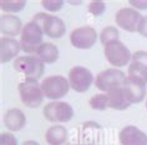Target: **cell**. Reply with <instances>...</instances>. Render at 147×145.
Wrapping results in <instances>:
<instances>
[{
    "instance_id": "obj_1",
    "label": "cell",
    "mask_w": 147,
    "mask_h": 145,
    "mask_svg": "<svg viewBox=\"0 0 147 145\" xmlns=\"http://www.w3.org/2000/svg\"><path fill=\"white\" fill-rule=\"evenodd\" d=\"M42 36H44V31L38 24H35L32 20L26 23L24 25L23 30H21L20 40H19L21 50L30 55L36 53L39 46L44 43Z\"/></svg>"
},
{
    "instance_id": "obj_2",
    "label": "cell",
    "mask_w": 147,
    "mask_h": 145,
    "mask_svg": "<svg viewBox=\"0 0 147 145\" xmlns=\"http://www.w3.org/2000/svg\"><path fill=\"white\" fill-rule=\"evenodd\" d=\"M18 91L21 101L28 108H38L45 98L41 90V85L36 79H24L20 81L18 85Z\"/></svg>"
},
{
    "instance_id": "obj_3",
    "label": "cell",
    "mask_w": 147,
    "mask_h": 145,
    "mask_svg": "<svg viewBox=\"0 0 147 145\" xmlns=\"http://www.w3.org/2000/svg\"><path fill=\"white\" fill-rule=\"evenodd\" d=\"M44 63L38 55H23L15 59L14 69L16 71L24 74L26 79H36L42 76L44 74Z\"/></svg>"
},
{
    "instance_id": "obj_4",
    "label": "cell",
    "mask_w": 147,
    "mask_h": 145,
    "mask_svg": "<svg viewBox=\"0 0 147 145\" xmlns=\"http://www.w3.org/2000/svg\"><path fill=\"white\" fill-rule=\"evenodd\" d=\"M41 85V90L44 93V96L51 100H59L60 98L67 94L70 88L67 78L62 76V75H51L47 76L45 79H42V81L40 83Z\"/></svg>"
},
{
    "instance_id": "obj_5",
    "label": "cell",
    "mask_w": 147,
    "mask_h": 145,
    "mask_svg": "<svg viewBox=\"0 0 147 145\" xmlns=\"http://www.w3.org/2000/svg\"><path fill=\"white\" fill-rule=\"evenodd\" d=\"M126 74L122 70L117 68H110L106 70H102L101 73L97 74L95 85L97 89H100L104 93H109L112 89L121 88L126 80Z\"/></svg>"
},
{
    "instance_id": "obj_6",
    "label": "cell",
    "mask_w": 147,
    "mask_h": 145,
    "mask_svg": "<svg viewBox=\"0 0 147 145\" xmlns=\"http://www.w3.org/2000/svg\"><path fill=\"white\" fill-rule=\"evenodd\" d=\"M46 120L53 123H67L74 116V109L69 103L55 100L46 104L42 110Z\"/></svg>"
},
{
    "instance_id": "obj_7",
    "label": "cell",
    "mask_w": 147,
    "mask_h": 145,
    "mask_svg": "<svg viewBox=\"0 0 147 145\" xmlns=\"http://www.w3.org/2000/svg\"><path fill=\"white\" fill-rule=\"evenodd\" d=\"M104 54H105L106 60L112 66H115V68L125 66L131 60V57H132L128 48L122 42H120V40H116V42L107 44L104 49Z\"/></svg>"
},
{
    "instance_id": "obj_8",
    "label": "cell",
    "mask_w": 147,
    "mask_h": 145,
    "mask_svg": "<svg viewBox=\"0 0 147 145\" xmlns=\"http://www.w3.org/2000/svg\"><path fill=\"white\" fill-rule=\"evenodd\" d=\"M70 88L78 93L87 91L94 83V75L89 69L84 66H74L70 69L67 76Z\"/></svg>"
},
{
    "instance_id": "obj_9",
    "label": "cell",
    "mask_w": 147,
    "mask_h": 145,
    "mask_svg": "<svg viewBox=\"0 0 147 145\" xmlns=\"http://www.w3.org/2000/svg\"><path fill=\"white\" fill-rule=\"evenodd\" d=\"M96 40L97 33L90 25L76 28L70 34V43L78 49H90L95 45Z\"/></svg>"
},
{
    "instance_id": "obj_10",
    "label": "cell",
    "mask_w": 147,
    "mask_h": 145,
    "mask_svg": "<svg viewBox=\"0 0 147 145\" xmlns=\"http://www.w3.org/2000/svg\"><path fill=\"white\" fill-rule=\"evenodd\" d=\"M141 18L142 15L134 8H121L116 12L115 21L119 28L134 33L137 31V27Z\"/></svg>"
},
{
    "instance_id": "obj_11",
    "label": "cell",
    "mask_w": 147,
    "mask_h": 145,
    "mask_svg": "<svg viewBox=\"0 0 147 145\" xmlns=\"http://www.w3.org/2000/svg\"><path fill=\"white\" fill-rule=\"evenodd\" d=\"M121 145H147V134L134 125H127L119 134Z\"/></svg>"
},
{
    "instance_id": "obj_12",
    "label": "cell",
    "mask_w": 147,
    "mask_h": 145,
    "mask_svg": "<svg viewBox=\"0 0 147 145\" xmlns=\"http://www.w3.org/2000/svg\"><path fill=\"white\" fill-rule=\"evenodd\" d=\"M23 28L21 20L13 14H4L0 16V31L3 36H16L18 34H21Z\"/></svg>"
},
{
    "instance_id": "obj_13",
    "label": "cell",
    "mask_w": 147,
    "mask_h": 145,
    "mask_svg": "<svg viewBox=\"0 0 147 145\" xmlns=\"http://www.w3.org/2000/svg\"><path fill=\"white\" fill-rule=\"evenodd\" d=\"M21 50L20 43L14 38L1 36L0 38V61L8 63L13 58H15Z\"/></svg>"
},
{
    "instance_id": "obj_14",
    "label": "cell",
    "mask_w": 147,
    "mask_h": 145,
    "mask_svg": "<svg viewBox=\"0 0 147 145\" xmlns=\"http://www.w3.org/2000/svg\"><path fill=\"white\" fill-rule=\"evenodd\" d=\"M146 85L140 84L137 81L130 79V78H126L125 83L122 85V89L125 91V94L127 96V100L131 104H136V103H141L143 98L146 95Z\"/></svg>"
},
{
    "instance_id": "obj_15",
    "label": "cell",
    "mask_w": 147,
    "mask_h": 145,
    "mask_svg": "<svg viewBox=\"0 0 147 145\" xmlns=\"http://www.w3.org/2000/svg\"><path fill=\"white\" fill-rule=\"evenodd\" d=\"M4 124L11 131H20L26 124V116L20 109L13 108L4 115Z\"/></svg>"
},
{
    "instance_id": "obj_16",
    "label": "cell",
    "mask_w": 147,
    "mask_h": 145,
    "mask_svg": "<svg viewBox=\"0 0 147 145\" xmlns=\"http://www.w3.org/2000/svg\"><path fill=\"white\" fill-rule=\"evenodd\" d=\"M42 31H44V34H46L49 38L59 39L65 34L66 27H65V23L62 21V19H60V18H57V16H54V15H50L49 19L46 20L45 25H44Z\"/></svg>"
},
{
    "instance_id": "obj_17",
    "label": "cell",
    "mask_w": 147,
    "mask_h": 145,
    "mask_svg": "<svg viewBox=\"0 0 147 145\" xmlns=\"http://www.w3.org/2000/svg\"><path fill=\"white\" fill-rule=\"evenodd\" d=\"M106 94L109 96V108L115 110H125L130 108L131 103L127 100V96L125 94L122 86L112 89Z\"/></svg>"
},
{
    "instance_id": "obj_18",
    "label": "cell",
    "mask_w": 147,
    "mask_h": 145,
    "mask_svg": "<svg viewBox=\"0 0 147 145\" xmlns=\"http://www.w3.org/2000/svg\"><path fill=\"white\" fill-rule=\"evenodd\" d=\"M45 139L49 145H62L67 139V130L62 125H53L46 130Z\"/></svg>"
},
{
    "instance_id": "obj_19",
    "label": "cell",
    "mask_w": 147,
    "mask_h": 145,
    "mask_svg": "<svg viewBox=\"0 0 147 145\" xmlns=\"http://www.w3.org/2000/svg\"><path fill=\"white\" fill-rule=\"evenodd\" d=\"M36 55L45 64H54L59 59V49L53 43H42L36 51Z\"/></svg>"
},
{
    "instance_id": "obj_20",
    "label": "cell",
    "mask_w": 147,
    "mask_h": 145,
    "mask_svg": "<svg viewBox=\"0 0 147 145\" xmlns=\"http://www.w3.org/2000/svg\"><path fill=\"white\" fill-rule=\"evenodd\" d=\"M127 76L140 84H147V66L140 63H131L127 69Z\"/></svg>"
},
{
    "instance_id": "obj_21",
    "label": "cell",
    "mask_w": 147,
    "mask_h": 145,
    "mask_svg": "<svg viewBox=\"0 0 147 145\" xmlns=\"http://www.w3.org/2000/svg\"><path fill=\"white\" fill-rule=\"evenodd\" d=\"M26 5L25 0H1L0 1V8L3 12L6 13H18L24 9Z\"/></svg>"
},
{
    "instance_id": "obj_22",
    "label": "cell",
    "mask_w": 147,
    "mask_h": 145,
    "mask_svg": "<svg viewBox=\"0 0 147 145\" xmlns=\"http://www.w3.org/2000/svg\"><path fill=\"white\" fill-rule=\"evenodd\" d=\"M119 40V30L115 27H105L100 33V42L102 45H107V44Z\"/></svg>"
},
{
    "instance_id": "obj_23",
    "label": "cell",
    "mask_w": 147,
    "mask_h": 145,
    "mask_svg": "<svg viewBox=\"0 0 147 145\" xmlns=\"http://www.w3.org/2000/svg\"><path fill=\"white\" fill-rule=\"evenodd\" d=\"M89 104L95 110H105L109 108V96L106 93L95 94L94 96H91Z\"/></svg>"
},
{
    "instance_id": "obj_24",
    "label": "cell",
    "mask_w": 147,
    "mask_h": 145,
    "mask_svg": "<svg viewBox=\"0 0 147 145\" xmlns=\"http://www.w3.org/2000/svg\"><path fill=\"white\" fill-rule=\"evenodd\" d=\"M87 9H89V13H91L92 15L100 16L105 13L106 4H105V1H102V0H92V1L89 3Z\"/></svg>"
},
{
    "instance_id": "obj_25",
    "label": "cell",
    "mask_w": 147,
    "mask_h": 145,
    "mask_svg": "<svg viewBox=\"0 0 147 145\" xmlns=\"http://www.w3.org/2000/svg\"><path fill=\"white\" fill-rule=\"evenodd\" d=\"M40 4L44 9L49 10V12H59L64 6L65 1L64 0H41Z\"/></svg>"
},
{
    "instance_id": "obj_26",
    "label": "cell",
    "mask_w": 147,
    "mask_h": 145,
    "mask_svg": "<svg viewBox=\"0 0 147 145\" xmlns=\"http://www.w3.org/2000/svg\"><path fill=\"white\" fill-rule=\"evenodd\" d=\"M131 63H140V64L147 66V51L145 50H137L132 54Z\"/></svg>"
},
{
    "instance_id": "obj_27",
    "label": "cell",
    "mask_w": 147,
    "mask_h": 145,
    "mask_svg": "<svg viewBox=\"0 0 147 145\" xmlns=\"http://www.w3.org/2000/svg\"><path fill=\"white\" fill-rule=\"evenodd\" d=\"M0 145H18V140L11 133H1L0 134Z\"/></svg>"
},
{
    "instance_id": "obj_28",
    "label": "cell",
    "mask_w": 147,
    "mask_h": 145,
    "mask_svg": "<svg viewBox=\"0 0 147 145\" xmlns=\"http://www.w3.org/2000/svg\"><path fill=\"white\" fill-rule=\"evenodd\" d=\"M50 14H46V13H36L34 16H32V21H34L35 24H38L40 28H44V25H45L46 20L49 19Z\"/></svg>"
},
{
    "instance_id": "obj_29",
    "label": "cell",
    "mask_w": 147,
    "mask_h": 145,
    "mask_svg": "<svg viewBox=\"0 0 147 145\" xmlns=\"http://www.w3.org/2000/svg\"><path fill=\"white\" fill-rule=\"evenodd\" d=\"M137 33L140 35H142L143 38H147V15L141 18L137 27Z\"/></svg>"
},
{
    "instance_id": "obj_30",
    "label": "cell",
    "mask_w": 147,
    "mask_h": 145,
    "mask_svg": "<svg viewBox=\"0 0 147 145\" xmlns=\"http://www.w3.org/2000/svg\"><path fill=\"white\" fill-rule=\"evenodd\" d=\"M128 4L134 9H140V10L147 9V0H130Z\"/></svg>"
},
{
    "instance_id": "obj_31",
    "label": "cell",
    "mask_w": 147,
    "mask_h": 145,
    "mask_svg": "<svg viewBox=\"0 0 147 145\" xmlns=\"http://www.w3.org/2000/svg\"><path fill=\"white\" fill-rule=\"evenodd\" d=\"M21 145H40V144L36 143L35 140H26V141H24Z\"/></svg>"
},
{
    "instance_id": "obj_32",
    "label": "cell",
    "mask_w": 147,
    "mask_h": 145,
    "mask_svg": "<svg viewBox=\"0 0 147 145\" xmlns=\"http://www.w3.org/2000/svg\"><path fill=\"white\" fill-rule=\"evenodd\" d=\"M65 145H84V144H76V143H66Z\"/></svg>"
},
{
    "instance_id": "obj_33",
    "label": "cell",
    "mask_w": 147,
    "mask_h": 145,
    "mask_svg": "<svg viewBox=\"0 0 147 145\" xmlns=\"http://www.w3.org/2000/svg\"><path fill=\"white\" fill-rule=\"evenodd\" d=\"M146 109H147V100H146Z\"/></svg>"
}]
</instances>
